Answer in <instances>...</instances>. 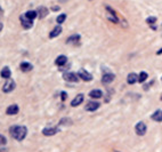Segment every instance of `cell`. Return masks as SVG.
I'll return each instance as SVG.
<instances>
[{
	"label": "cell",
	"instance_id": "cell-31",
	"mask_svg": "<svg viewBox=\"0 0 162 152\" xmlns=\"http://www.w3.org/2000/svg\"><path fill=\"white\" fill-rule=\"evenodd\" d=\"M115 152H118V151H115Z\"/></svg>",
	"mask_w": 162,
	"mask_h": 152
},
{
	"label": "cell",
	"instance_id": "cell-5",
	"mask_svg": "<svg viewBox=\"0 0 162 152\" xmlns=\"http://www.w3.org/2000/svg\"><path fill=\"white\" fill-rule=\"evenodd\" d=\"M135 130H136V134H137V135L143 136V135H145V133H146V125H145L143 121H139V122L136 124Z\"/></svg>",
	"mask_w": 162,
	"mask_h": 152
},
{
	"label": "cell",
	"instance_id": "cell-13",
	"mask_svg": "<svg viewBox=\"0 0 162 152\" xmlns=\"http://www.w3.org/2000/svg\"><path fill=\"white\" fill-rule=\"evenodd\" d=\"M6 113L9 114V116H14V114L18 113V106L16 104H13V105L8 106L7 110H6Z\"/></svg>",
	"mask_w": 162,
	"mask_h": 152
},
{
	"label": "cell",
	"instance_id": "cell-10",
	"mask_svg": "<svg viewBox=\"0 0 162 152\" xmlns=\"http://www.w3.org/2000/svg\"><path fill=\"white\" fill-rule=\"evenodd\" d=\"M99 106H101V104H99L98 102H95V101H90V102H89V103L86 105V110H87V111H90V112H92V111H96V110H97Z\"/></svg>",
	"mask_w": 162,
	"mask_h": 152
},
{
	"label": "cell",
	"instance_id": "cell-15",
	"mask_svg": "<svg viewBox=\"0 0 162 152\" xmlns=\"http://www.w3.org/2000/svg\"><path fill=\"white\" fill-rule=\"evenodd\" d=\"M137 78H138V75H137L136 73L131 72V73H129V74H128V77H127V81H128V84L134 85V84L137 81Z\"/></svg>",
	"mask_w": 162,
	"mask_h": 152
},
{
	"label": "cell",
	"instance_id": "cell-16",
	"mask_svg": "<svg viewBox=\"0 0 162 152\" xmlns=\"http://www.w3.org/2000/svg\"><path fill=\"white\" fill-rule=\"evenodd\" d=\"M66 62H67V58H66V56H64V55H59V56L56 58V61H55L56 65H59V66L65 65Z\"/></svg>",
	"mask_w": 162,
	"mask_h": 152
},
{
	"label": "cell",
	"instance_id": "cell-4",
	"mask_svg": "<svg viewBox=\"0 0 162 152\" xmlns=\"http://www.w3.org/2000/svg\"><path fill=\"white\" fill-rule=\"evenodd\" d=\"M20 21H21V23H22V26H23L24 29H26V30H28V29H31V28L33 26V21L30 20V19H28L24 14L20 16Z\"/></svg>",
	"mask_w": 162,
	"mask_h": 152
},
{
	"label": "cell",
	"instance_id": "cell-2",
	"mask_svg": "<svg viewBox=\"0 0 162 152\" xmlns=\"http://www.w3.org/2000/svg\"><path fill=\"white\" fill-rule=\"evenodd\" d=\"M63 78L67 83H78L79 81L78 74H75L73 72H65V73H63Z\"/></svg>",
	"mask_w": 162,
	"mask_h": 152
},
{
	"label": "cell",
	"instance_id": "cell-20",
	"mask_svg": "<svg viewBox=\"0 0 162 152\" xmlns=\"http://www.w3.org/2000/svg\"><path fill=\"white\" fill-rule=\"evenodd\" d=\"M79 40H80V36H79V34L71 36V37L66 40V44H73V45H75V44H78Z\"/></svg>",
	"mask_w": 162,
	"mask_h": 152
},
{
	"label": "cell",
	"instance_id": "cell-32",
	"mask_svg": "<svg viewBox=\"0 0 162 152\" xmlns=\"http://www.w3.org/2000/svg\"><path fill=\"white\" fill-rule=\"evenodd\" d=\"M161 80H162V78H161Z\"/></svg>",
	"mask_w": 162,
	"mask_h": 152
},
{
	"label": "cell",
	"instance_id": "cell-18",
	"mask_svg": "<svg viewBox=\"0 0 162 152\" xmlns=\"http://www.w3.org/2000/svg\"><path fill=\"white\" fill-rule=\"evenodd\" d=\"M89 96L93 97V98H101V97L103 96V93H102V91H99V89H94V91H92V92L89 93Z\"/></svg>",
	"mask_w": 162,
	"mask_h": 152
},
{
	"label": "cell",
	"instance_id": "cell-1",
	"mask_svg": "<svg viewBox=\"0 0 162 152\" xmlns=\"http://www.w3.org/2000/svg\"><path fill=\"white\" fill-rule=\"evenodd\" d=\"M9 133L15 139L22 141L25 138V136L28 134V129L25 126H13V127H11Z\"/></svg>",
	"mask_w": 162,
	"mask_h": 152
},
{
	"label": "cell",
	"instance_id": "cell-19",
	"mask_svg": "<svg viewBox=\"0 0 162 152\" xmlns=\"http://www.w3.org/2000/svg\"><path fill=\"white\" fill-rule=\"evenodd\" d=\"M152 119H153L154 121H162V111H161V110L155 111V112L152 114Z\"/></svg>",
	"mask_w": 162,
	"mask_h": 152
},
{
	"label": "cell",
	"instance_id": "cell-22",
	"mask_svg": "<svg viewBox=\"0 0 162 152\" xmlns=\"http://www.w3.org/2000/svg\"><path fill=\"white\" fill-rule=\"evenodd\" d=\"M28 19H30V20H34V19H37V12L36 11H30V12H26L25 14H24Z\"/></svg>",
	"mask_w": 162,
	"mask_h": 152
},
{
	"label": "cell",
	"instance_id": "cell-11",
	"mask_svg": "<svg viewBox=\"0 0 162 152\" xmlns=\"http://www.w3.org/2000/svg\"><path fill=\"white\" fill-rule=\"evenodd\" d=\"M37 12V17H39L40 20L41 19H43V17H46L47 15H48V8H46V7H39L38 8V11H36Z\"/></svg>",
	"mask_w": 162,
	"mask_h": 152
},
{
	"label": "cell",
	"instance_id": "cell-7",
	"mask_svg": "<svg viewBox=\"0 0 162 152\" xmlns=\"http://www.w3.org/2000/svg\"><path fill=\"white\" fill-rule=\"evenodd\" d=\"M114 78H115V75H114L113 73H111V72L104 73L103 77H102V83H104V84H110V83H112V81L114 80Z\"/></svg>",
	"mask_w": 162,
	"mask_h": 152
},
{
	"label": "cell",
	"instance_id": "cell-27",
	"mask_svg": "<svg viewBox=\"0 0 162 152\" xmlns=\"http://www.w3.org/2000/svg\"><path fill=\"white\" fill-rule=\"evenodd\" d=\"M51 11L57 12V11H59V7H58V6H54V7H51Z\"/></svg>",
	"mask_w": 162,
	"mask_h": 152
},
{
	"label": "cell",
	"instance_id": "cell-12",
	"mask_svg": "<svg viewBox=\"0 0 162 152\" xmlns=\"http://www.w3.org/2000/svg\"><path fill=\"white\" fill-rule=\"evenodd\" d=\"M62 33V26H56V28H54L53 29V31L49 33V38L50 39H54V38H56V37H58L59 34Z\"/></svg>",
	"mask_w": 162,
	"mask_h": 152
},
{
	"label": "cell",
	"instance_id": "cell-8",
	"mask_svg": "<svg viewBox=\"0 0 162 152\" xmlns=\"http://www.w3.org/2000/svg\"><path fill=\"white\" fill-rule=\"evenodd\" d=\"M57 132H58V129L56 127H46L42 129V134L45 136H53V135L57 134Z\"/></svg>",
	"mask_w": 162,
	"mask_h": 152
},
{
	"label": "cell",
	"instance_id": "cell-17",
	"mask_svg": "<svg viewBox=\"0 0 162 152\" xmlns=\"http://www.w3.org/2000/svg\"><path fill=\"white\" fill-rule=\"evenodd\" d=\"M0 74H1V77H3V78H5V79H9V78H11V75H12V72H11L9 67L5 66V67L1 70V72H0Z\"/></svg>",
	"mask_w": 162,
	"mask_h": 152
},
{
	"label": "cell",
	"instance_id": "cell-29",
	"mask_svg": "<svg viewBox=\"0 0 162 152\" xmlns=\"http://www.w3.org/2000/svg\"><path fill=\"white\" fill-rule=\"evenodd\" d=\"M4 15V11L1 9V8H0V16H3Z\"/></svg>",
	"mask_w": 162,
	"mask_h": 152
},
{
	"label": "cell",
	"instance_id": "cell-21",
	"mask_svg": "<svg viewBox=\"0 0 162 152\" xmlns=\"http://www.w3.org/2000/svg\"><path fill=\"white\" fill-rule=\"evenodd\" d=\"M147 77H148L147 73H146L145 71H142V72L139 73V75H138V78H137V81H139L140 84H143V83L147 79Z\"/></svg>",
	"mask_w": 162,
	"mask_h": 152
},
{
	"label": "cell",
	"instance_id": "cell-9",
	"mask_svg": "<svg viewBox=\"0 0 162 152\" xmlns=\"http://www.w3.org/2000/svg\"><path fill=\"white\" fill-rule=\"evenodd\" d=\"M84 100H85V96H84L82 94L76 95V96L73 98V101L71 102V106H79L81 103L84 102Z\"/></svg>",
	"mask_w": 162,
	"mask_h": 152
},
{
	"label": "cell",
	"instance_id": "cell-6",
	"mask_svg": "<svg viewBox=\"0 0 162 152\" xmlns=\"http://www.w3.org/2000/svg\"><path fill=\"white\" fill-rule=\"evenodd\" d=\"M15 87H16L15 81L14 80H8L3 86V91H4V93H11V92H13L15 89Z\"/></svg>",
	"mask_w": 162,
	"mask_h": 152
},
{
	"label": "cell",
	"instance_id": "cell-25",
	"mask_svg": "<svg viewBox=\"0 0 162 152\" xmlns=\"http://www.w3.org/2000/svg\"><path fill=\"white\" fill-rule=\"evenodd\" d=\"M6 143H7L6 137L4 135H0V145H6Z\"/></svg>",
	"mask_w": 162,
	"mask_h": 152
},
{
	"label": "cell",
	"instance_id": "cell-3",
	"mask_svg": "<svg viewBox=\"0 0 162 152\" xmlns=\"http://www.w3.org/2000/svg\"><path fill=\"white\" fill-rule=\"evenodd\" d=\"M78 77L81 78L82 80H85V81H90V80H93V75H92L88 71H86L85 69H80V70H79Z\"/></svg>",
	"mask_w": 162,
	"mask_h": 152
},
{
	"label": "cell",
	"instance_id": "cell-23",
	"mask_svg": "<svg viewBox=\"0 0 162 152\" xmlns=\"http://www.w3.org/2000/svg\"><path fill=\"white\" fill-rule=\"evenodd\" d=\"M65 19H66V15H65V14H61L59 16H57L56 22H57L58 24H62V23H64V22H65Z\"/></svg>",
	"mask_w": 162,
	"mask_h": 152
},
{
	"label": "cell",
	"instance_id": "cell-28",
	"mask_svg": "<svg viewBox=\"0 0 162 152\" xmlns=\"http://www.w3.org/2000/svg\"><path fill=\"white\" fill-rule=\"evenodd\" d=\"M161 54H162V48H161L160 50H157V52H156V55H161Z\"/></svg>",
	"mask_w": 162,
	"mask_h": 152
},
{
	"label": "cell",
	"instance_id": "cell-26",
	"mask_svg": "<svg viewBox=\"0 0 162 152\" xmlns=\"http://www.w3.org/2000/svg\"><path fill=\"white\" fill-rule=\"evenodd\" d=\"M61 97H62V101H65V100L67 98V94H66L65 92H62V95H61Z\"/></svg>",
	"mask_w": 162,
	"mask_h": 152
},
{
	"label": "cell",
	"instance_id": "cell-30",
	"mask_svg": "<svg viewBox=\"0 0 162 152\" xmlns=\"http://www.w3.org/2000/svg\"><path fill=\"white\" fill-rule=\"evenodd\" d=\"M3 28H4V25H3V23H0V32H1V30H3Z\"/></svg>",
	"mask_w": 162,
	"mask_h": 152
},
{
	"label": "cell",
	"instance_id": "cell-24",
	"mask_svg": "<svg viewBox=\"0 0 162 152\" xmlns=\"http://www.w3.org/2000/svg\"><path fill=\"white\" fill-rule=\"evenodd\" d=\"M155 22H156V17H154V16H149L146 19V23H148V24H153Z\"/></svg>",
	"mask_w": 162,
	"mask_h": 152
},
{
	"label": "cell",
	"instance_id": "cell-14",
	"mask_svg": "<svg viewBox=\"0 0 162 152\" xmlns=\"http://www.w3.org/2000/svg\"><path fill=\"white\" fill-rule=\"evenodd\" d=\"M20 67H21V70H22L23 72H29V71H31V70L33 69L32 64L29 63V62H22L21 65H20Z\"/></svg>",
	"mask_w": 162,
	"mask_h": 152
}]
</instances>
